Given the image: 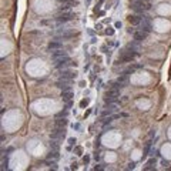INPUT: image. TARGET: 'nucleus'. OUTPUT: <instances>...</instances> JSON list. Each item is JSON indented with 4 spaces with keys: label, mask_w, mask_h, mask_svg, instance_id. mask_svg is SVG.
<instances>
[{
    "label": "nucleus",
    "mask_w": 171,
    "mask_h": 171,
    "mask_svg": "<svg viewBox=\"0 0 171 171\" xmlns=\"http://www.w3.org/2000/svg\"><path fill=\"white\" fill-rule=\"evenodd\" d=\"M150 2H145V0H133L131 2V9L137 13H143V11L150 10Z\"/></svg>",
    "instance_id": "f257e3e1"
},
{
    "label": "nucleus",
    "mask_w": 171,
    "mask_h": 171,
    "mask_svg": "<svg viewBox=\"0 0 171 171\" xmlns=\"http://www.w3.org/2000/svg\"><path fill=\"white\" fill-rule=\"evenodd\" d=\"M118 97H120V88H110L106 94V103L110 104V103H117Z\"/></svg>",
    "instance_id": "f03ea898"
},
{
    "label": "nucleus",
    "mask_w": 171,
    "mask_h": 171,
    "mask_svg": "<svg viewBox=\"0 0 171 171\" xmlns=\"http://www.w3.org/2000/svg\"><path fill=\"white\" fill-rule=\"evenodd\" d=\"M136 56H137V51H134V50H131V48L127 47L126 50L121 51V56H120V59H118V63L120 62H131Z\"/></svg>",
    "instance_id": "7ed1b4c3"
},
{
    "label": "nucleus",
    "mask_w": 171,
    "mask_h": 171,
    "mask_svg": "<svg viewBox=\"0 0 171 171\" xmlns=\"http://www.w3.org/2000/svg\"><path fill=\"white\" fill-rule=\"evenodd\" d=\"M64 134H66V130H64V127L56 126V127H54V130L51 131L50 137H51V140H56V141H59V140H62L63 137H64Z\"/></svg>",
    "instance_id": "20e7f679"
},
{
    "label": "nucleus",
    "mask_w": 171,
    "mask_h": 171,
    "mask_svg": "<svg viewBox=\"0 0 171 171\" xmlns=\"http://www.w3.org/2000/svg\"><path fill=\"white\" fill-rule=\"evenodd\" d=\"M74 17H76V14L73 13V11H64V13H62L57 17V21H59V23H67V21L73 20Z\"/></svg>",
    "instance_id": "39448f33"
},
{
    "label": "nucleus",
    "mask_w": 171,
    "mask_h": 171,
    "mask_svg": "<svg viewBox=\"0 0 171 171\" xmlns=\"http://www.w3.org/2000/svg\"><path fill=\"white\" fill-rule=\"evenodd\" d=\"M71 80H69V78H62L60 77L59 80L56 81V87L62 88V90H70L71 88Z\"/></svg>",
    "instance_id": "423d86ee"
},
{
    "label": "nucleus",
    "mask_w": 171,
    "mask_h": 171,
    "mask_svg": "<svg viewBox=\"0 0 171 171\" xmlns=\"http://www.w3.org/2000/svg\"><path fill=\"white\" fill-rule=\"evenodd\" d=\"M51 57H53L54 63H57L59 60H62V59H64V57H67V53H66V51H63L62 48H59V50L51 51Z\"/></svg>",
    "instance_id": "0eeeda50"
},
{
    "label": "nucleus",
    "mask_w": 171,
    "mask_h": 171,
    "mask_svg": "<svg viewBox=\"0 0 171 171\" xmlns=\"http://www.w3.org/2000/svg\"><path fill=\"white\" fill-rule=\"evenodd\" d=\"M147 16H144V14H133V16H130L128 17V21H130L133 26H137V24H140L143 21V19H145Z\"/></svg>",
    "instance_id": "6e6552de"
},
{
    "label": "nucleus",
    "mask_w": 171,
    "mask_h": 171,
    "mask_svg": "<svg viewBox=\"0 0 171 171\" xmlns=\"http://www.w3.org/2000/svg\"><path fill=\"white\" fill-rule=\"evenodd\" d=\"M70 64H74L71 62V59H70L69 56L67 57H64V59H62V60H59V62L56 63V67L57 69H66L67 66H70Z\"/></svg>",
    "instance_id": "1a4fd4ad"
},
{
    "label": "nucleus",
    "mask_w": 171,
    "mask_h": 171,
    "mask_svg": "<svg viewBox=\"0 0 171 171\" xmlns=\"http://www.w3.org/2000/svg\"><path fill=\"white\" fill-rule=\"evenodd\" d=\"M133 36H134V40H136V41H143V40L147 39L148 33L144 32V30H140V32H134Z\"/></svg>",
    "instance_id": "9d476101"
},
{
    "label": "nucleus",
    "mask_w": 171,
    "mask_h": 171,
    "mask_svg": "<svg viewBox=\"0 0 171 171\" xmlns=\"http://www.w3.org/2000/svg\"><path fill=\"white\" fill-rule=\"evenodd\" d=\"M60 77H62V78H69V80H71V78L76 77V71H71V70L63 69L62 73H60Z\"/></svg>",
    "instance_id": "9b49d317"
},
{
    "label": "nucleus",
    "mask_w": 171,
    "mask_h": 171,
    "mask_svg": "<svg viewBox=\"0 0 171 171\" xmlns=\"http://www.w3.org/2000/svg\"><path fill=\"white\" fill-rule=\"evenodd\" d=\"M140 26H141V30H144V32H147V33L151 32V23H150V19H148V17L143 19V21L140 23Z\"/></svg>",
    "instance_id": "f8f14e48"
},
{
    "label": "nucleus",
    "mask_w": 171,
    "mask_h": 171,
    "mask_svg": "<svg viewBox=\"0 0 171 171\" xmlns=\"http://www.w3.org/2000/svg\"><path fill=\"white\" fill-rule=\"evenodd\" d=\"M73 97H74V94H73L71 90H63V91H62V99H63V101H71Z\"/></svg>",
    "instance_id": "ddd939ff"
},
{
    "label": "nucleus",
    "mask_w": 171,
    "mask_h": 171,
    "mask_svg": "<svg viewBox=\"0 0 171 171\" xmlns=\"http://www.w3.org/2000/svg\"><path fill=\"white\" fill-rule=\"evenodd\" d=\"M59 48H63V46H62V43H60V41H51L50 44H48V50H50V51L59 50Z\"/></svg>",
    "instance_id": "4468645a"
},
{
    "label": "nucleus",
    "mask_w": 171,
    "mask_h": 171,
    "mask_svg": "<svg viewBox=\"0 0 171 171\" xmlns=\"http://www.w3.org/2000/svg\"><path fill=\"white\" fill-rule=\"evenodd\" d=\"M73 36H74V33L73 32H66V30H60V39H64V40H66V39H71Z\"/></svg>",
    "instance_id": "2eb2a0df"
},
{
    "label": "nucleus",
    "mask_w": 171,
    "mask_h": 171,
    "mask_svg": "<svg viewBox=\"0 0 171 171\" xmlns=\"http://www.w3.org/2000/svg\"><path fill=\"white\" fill-rule=\"evenodd\" d=\"M154 168H155V160H154V158H151V160H148V163L145 164L144 170L148 171V170H154Z\"/></svg>",
    "instance_id": "dca6fc26"
},
{
    "label": "nucleus",
    "mask_w": 171,
    "mask_h": 171,
    "mask_svg": "<svg viewBox=\"0 0 171 171\" xmlns=\"http://www.w3.org/2000/svg\"><path fill=\"white\" fill-rule=\"evenodd\" d=\"M138 43H140V41H136V40H134L133 43H130V44H128L127 47H128V48H131V50H134V51H137V53H138V51H140V44H138Z\"/></svg>",
    "instance_id": "f3484780"
},
{
    "label": "nucleus",
    "mask_w": 171,
    "mask_h": 171,
    "mask_svg": "<svg viewBox=\"0 0 171 171\" xmlns=\"http://www.w3.org/2000/svg\"><path fill=\"white\" fill-rule=\"evenodd\" d=\"M66 124H67V120H66V117H57V120H56V126H59V127H66Z\"/></svg>",
    "instance_id": "a211bd4d"
},
{
    "label": "nucleus",
    "mask_w": 171,
    "mask_h": 171,
    "mask_svg": "<svg viewBox=\"0 0 171 171\" xmlns=\"http://www.w3.org/2000/svg\"><path fill=\"white\" fill-rule=\"evenodd\" d=\"M62 4H71V6H76L78 3V0H59Z\"/></svg>",
    "instance_id": "6ab92c4d"
},
{
    "label": "nucleus",
    "mask_w": 171,
    "mask_h": 171,
    "mask_svg": "<svg viewBox=\"0 0 171 171\" xmlns=\"http://www.w3.org/2000/svg\"><path fill=\"white\" fill-rule=\"evenodd\" d=\"M71 7H73L71 4H63V6H60V11H62V13H64V11H70Z\"/></svg>",
    "instance_id": "aec40b11"
},
{
    "label": "nucleus",
    "mask_w": 171,
    "mask_h": 171,
    "mask_svg": "<svg viewBox=\"0 0 171 171\" xmlns=\"http://www.w3.org/2000/svg\"><path fill=\"white\" fill-rule=\"evenodd\" d=\"M88 103H90V100H88V99H84V100H81V101H80V107H86V106L88 104Z\"/></svg>",
    "instance_id": "412c9836"
},
{
    "label": "nucleus",
    "mask_w": 171,
    "mask_h": 171,
    "mask_svg": "<svg viewBox=\"0 0 171 171\" xmlns=\"http://www.w3.org/2000/svg\"><path fill=\"white\" fill-rule=\"evenodd\" d=\"M56 117H67V110H64V111H60L59 114L56 115Z\"/></svg>",
    "instance_id": "4be33fe9"
},
{
    "label": "nucleus",
    "mask_w": 171,
    "mask_h": 171,
    "mask_svg": "<svg viewBox=\"0 0 171 171\" xmlns=\"http://www.w3.org/2000/svg\"><path fill=\"white\" fill-rule=\"evenodd\" d=\"M83 163H84V164H88V163H90V157H88V155L83 157Z\"/></svg>",
    "instance_id": "5701e85b"
},
{
    "label": "nucleus",
    "mask_w": 171,
    "mask_h": 171,
    "mask_svg": "<svg viewBox=\"0 0 171 171\" xmlns=\"http://www.w3.org/2000/svg\"><path fill=\"white\" fill-rule=\"evenodd\" d=\"M106 33H107V34H108V36H111V34H113V33H114V30H113V29H111V27H108V29H107V30H106Z\"/></svg>",
    "instance_id": "b1692460"
},
{
    "label": "nucleus",
    "mask_w": 171,
    "mask_h": 171,
    "mask_svg": "<svg viewBox=\"0 0 171 171\" xmlns=\"http://www.w3.org/2000/svg\"><path fill=\"white\" fill-rule=\"evenodd\" d=\"M74 143H76V138H69V144H70L69 147H71V145L74 144Z\"/></svg>",
    "instance_id": "393cba45"
},
{
    "label": "nucleus",
    "mask_w": 171,
    "mask_h": 171,
    "mask_svg": "<svg viewBox=\"0 0 171 171\" xmlns=\"http://www.w3.org/2000/svg\"><path fill=\"white\" fill-rule=\"evenodd\" d=\"M134 166H136V164H134V163L128 164V170H133V168H134Z\"/></svg>",
    "instance_id": "a878e982"
},
{
    "label": "nucleus",
    "mask_w": 171,
    "mask_h": 171,
    "mask_svg": "<svg viewBox=\"0 0 171 171\" xmlns=\"http://www.w3.org/2000/svg\"><path fill=\"white\" fill-rule=\"evenodd\" d=\"M115 27H117V29H120V27H121V23H120V21H117V23H115Z\"/></svg>",
    "instance_id": "bb28decb"
},
{
    "label": "nucleus",
    "mask_w": 171,
    "mask_h": 171,
    "mask_svg": "<svg viewBox=\"0 0 171 171\" xmlns=\"http://www.w3.org/2000/svg\"><path fill=\"white\" fill-rule=\"evenodd\" d=\"M71 170H77V164H76V163L71 166Z\"/></svg>",
    "instance_id": "cd10ccee"
},
{
    "label": "nucleus",
    "mask_w": 171,
    "mask_h": 171,
    "mask_svg": "<svg viewBox=\"0 0 171 171\" xmlns=\"http://www.w3.org/2000/svg\"><path fill=\"white\" fill-rule=\"evenodd\" d=\"M145 2H150V0H145Z\"/></svg>",
    "instance_id": "c85d7f7f"
}]
</instances>
